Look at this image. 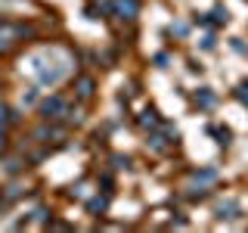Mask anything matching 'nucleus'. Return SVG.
<instances>
[{
  "instance_id": "1",
  "label": "nucleus",
  "mask_w": 248,
  "mask_h": 233,
  "mask_svg": "<svg viewBox=\"0 0 248 233\" xmlns=\"http://www.w3.org/2000/svg\"><path fill=\"white\" fill-rule=\"evenodd\" d=\"M28 62V75L34 78L37 84H44V87H50V84H59L62 78L72 72V59L65 56V53L59 50H44V53H31L25 59Z\"/></svg>"
},
{
  "instance_id": "2",
  "label": "nucleus",
  "mask_w": 248,
  "mask_h": 233,
  "mask_svg": "<svg viewBox=\"0 0 248 233\" xmlns=\"http://www.w3.org/2000/svg\"><path fill=\"white\" fill-rule=\"evenodd\" d=\"M41 115H44V121H62V118H68L72 115V106H68V100L65 97H50V100H44L41 103Z\"/></svg>"
},
{
  "instance_id": "3",
  "label": "nucleus",
  "mask_w": 248,
  "mask_h": 233,
  "mask_svg": "<svg viewBox=\"0 0 248 233\" xmlns=\"http://www.w3.org/2000/svg\"><path fill=\"white\" fill-rule=\"evenodd\" d=\"M112 13L118 16V19L134 22L140 16V0H112Z\"/></svg>"
},
{
  "instance_id": "4",
  "label": "nucleus",
  "mask_w": 248,
  "mask_h": 233,
  "mask_svg": "<svg viewBox=\"0 0 248 233\" xmlns=\"http://www.w3.org/2000/svg\"><path fill=\"white\" fill-rule=\"evenodd\" d=\"M93 90H96V81H93L90 75H81V78L75 81V97H78V100H90Z\"/></svg>"
},
{
  "instance_id": "5",
  "label": "nucleus",
  "mask_w": 248,
  "mask_h": 233,
  "mask_svg": "<svg viewBox=\"0 0 248 233\" xmlns=\"http://www.w3.org/2000/svg\"><path fill=\"white\" fill-rule=\"evenodd\" d=\"M217 181V171L214 168H202V171H192V183H199V190L202 186H211Z\"/></svg>"
},
{
  "instance_id": "6",
  "label": "nucleus",
  "mask_w": 248,
  "mask_h": 233,
  "mask_svg": "<svg viewBox=\"0 0 248 233\" xmlns=\"http://www.w3.org/2000/svg\"><path fill=\"white\" fill-rule=\"evenodd\" d=\"M34 137H37V140H44V143H50L53 137H62V128H53V124L46 128V124H44V128H37V131H34Z\"/></svg>"
},
{
  "instance_id": "7",
  "label": "nucleus",
  "mask_w": 248,
  "mask_h": 233,
  "mask_svg": "<svg viewBox=\"0 0 248 233\" xmlns=\"http://www.w3.org/2000/svg\"><path fill=\"white\" fill-rule=\"evenodd\" d=\"M87 208H90V215H106V208H108V196H93L87 202Z\"/></svg>"
},
{
  "instance_id": "8",
  "label": "nucleus",
  "mask_w": 248,
  "mask_h": 233,
  "mask_svg": "<svg viewBox=\"0 0 248 233\" xmlns=\"http://www.w3.org/2000/svg\"><path fill=\"white\" fill-rule=\"evenodd\" d=\"M158 115H155V109H149V112H143V115H140V128H146V131H155V128H158Z\"/></svg>"
},
{
  "instance_id": "9",
  "label": "nucleus",
  "mask_w": 248,
  "mask_h": 233,
  "mask_svg": "<svg viewBox=\"0 0 248 233\" xmlns=\"http://www.w3.org/2000/svg\"><path fill=\"white\" fill-rule=\"evenodd\" d=\"M16 118H19V115H16V112H13V109H6L3 103H0V134H3V131H6V128H10V124H13Z\"/></svg>"
},
{
  "instance_id": "10",
  "label": "nucleus",
  "mask_w": 248,
  "mask_h": 233,
  "mask_svg": "<svg viewBox=\"0 0 248 233\" xmlns=\"http://www.w3.org/2000/svg\"><path fill=\"white\" fill-rule=\"evenodd\" d=\"M217 215H220V217H236L239 215V202H220V205H217Z\"/></svg>"
},
{
  "instance_id": "11",
  "label": "nucleus",
  "mask_w": 248,
  "mask_h": 233,
  "mask_svg": "<svg viewBox=\"0 0 248 233\" xmlns=\"http://www.w3.org/2000/svg\"><path fill=\"white\" fill-rule=\"evenodd\" d=\"M196 103L202 106V109H208V106H214V93L208 90V87H202L199 93H196Z\"/></svg>"
},
{
  "instance_id": "12",
  "label": "nucleus",
  "mask_w": 248,
  "mask_h": 233,
  "mask_svg": "<svg viewBox=\"0 0 248 233\" xmlns=\"http://www.w3.org/2000/svg\"><path fill=\"white\" fill-rule=\"evenodd\" d=\"M227 19H230V16H227V10H223V6H217V10L211 13V22H214V25H223Z\"/></svg>"
},
{
  "instance_id": "13",
  "label": "nucleus",
  "mask_w": 248,
  "mask_h": 233,
  "mask_svg": "<svg viewBox=\"0 0 248 233\" xmlns=\"http://www.w3.org/2000/svg\"><path fill=\"white\" fill-rule=\"evenodd\" d=\"M112 165L115 168H130V159L127 155H112Z\"/></svg>"
},
{
  "instance_id": "14",
  "label": "nucleus",
  "mask_w": 248,
  "mask_h": 233,
  "mask_svg": "<svg viewBox=\"0 0 248 233\" xmlns=\"http://www.w3.org/2000/svg\"><path fill=\"white\" fill-rule=\"evenodd\" d=\"M214 134L220 137L217 143H230V131H227V128H214Z\"/></svg>"
},
{
  "instance_id": "15",
  "label": "nucleus",
  "mask_w": 248,
  "mask_h": 233,
  "mask_svg": "<svg viewBox=\"0 0 248 233\" xmlns=\"http://www.w3.org/2000/svg\"><path fill=\"white\" fill-rule=\"evenodd\" d=\"M236 97H239V103H245V106H248V84H242V87L236 90Z\"/></svg>"
},
{
  "instance_id": "16",
  "label": "nucleus",
  "mask_w": 248,
  "mask_h": 233,
  "mask_svg": "<svg viewBox=\"0 0 248 233\" xmlns=\"http://www.w3.org/2000/svg\"><path fill=\"white\" fill-rule=\"evenodd\" d=\"M72 196H78V199H84V196H87V186H84V183H78L75 190H72Z\"/></svg>"
},
{
  "instance_id": "17",
  "label": "nucleus",
  "mask_w": 248,
  "mask_h": 233,
  "mask_svg": "<svg viewBox=\"0 0 248 233\" xmlns=\"http://www.w3.org/2000/svg\"><path fill=\"white\" fill-rule=\"evenodd\" d=\"M3 152H6V137L0 134V155H3Z\"/></svg>"
}]
</instances>
